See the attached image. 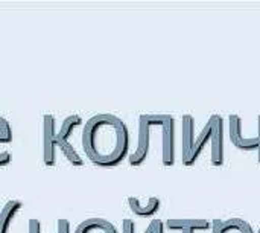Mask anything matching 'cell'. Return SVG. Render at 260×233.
<instances>
[{"instance_id": "18", "label": "cell", "mask_w": 260, "mask_h": 233, "mask_svg": "<svg viewBox=\"0 0 260 233\" xmlns=\"http://www.w3.org/2000/svg\"><path fill=\"white\" fill-rule=\"evenodd\" d=\"M27 230L29 233H41V221L37 218H30L27 224Z\"/></svg>"}, {"instance_id": "9", "label": "cell", "mask_w": 260, "mask_h": 233, "mask_svg": "<svg viewBox=\"0 0 260 233\" xmlns=\"http://www.w3.org/2000/svg\"><path fill=\"white\" fill-rule=\"evenodd\" d=\"M212 233H254L250 223L241 218L215 220L212 223Z\"/></svg>"}, {"instance_id": "23", "label": "cell", "mask_w": 260, "mask_h": 233, "mask_svg": "<svg viewBox=\"0 0 260 233\" xmlns=\"http://www.w3.org/2000/svg\"><path fill=\"white\" fill-rule=\"evenodd\" d=\"M257 233H260V229H259V232H257Z\"/></svg>"}, {"instance_id": "1", "label": "cell", "mask_w": 260, "mask_h": 233, "mask_svg": "<svg viewBox=\"0 0 260 233\" xmlns=\"http://www.w3.org/2000/svg\"><path fill=\"white\" fill-rule=\"evenodd\" d=\"M82 148L93 163L99 166H116L128 156V125L113 113L94 114L85 122Z\"/></svg>"}, {"instance_id": "21", "label": "cell", "mask_w": 260, "mask_h": 233, "mask_svg": "<svg viewBox=\"0 0 260 233\" xmlns=\"http://www.w3.org/2000/svg\"><path fill=\"white\" fill-rule=\"evenodd\" d=\"M143 233H154V221H151V223H149V226L146 227V230H145Z\"/></svg>"}, {"instance_id": "16", "label": "cell", "mask_w": 260, "mask_h": 233, "mask_svg": "<svg viewBox=\"0 0 260 233\" xmlns=\"http://www.w3.org/2000/svg\"><path fill=\"white\" fill-rule=\"evenodd\" d=\"M56 233H72L70 221L66 220V218H59L56 221Z\"/></svg>"}, {"instance_id": "19", "label": "cell", "mask_w": 260, "mask_h": 233, "mask_svg": "<svg viewBox=\"0 0 260 233\" xmlns=\"http://www.w3.org/2000/svg\"><path fill=\"white\" fill-rule=\"evenodd\" d=\"M154 221V233H166V226L161 220H152Z\"/></svg>"}, {"instance_id": "4", "label": "cell", "mask_w": 260, "mask_h": 233, "mask_svg": "<svg viewBox=\"0 0 260 233\" xmlns=\"http://www.w3.org/2000/svg\"><path fill=\"white\" fill-rule=\"evenodd\" d=\"M160 128H161V162L165 166H172L177 157L175 118L172 114L163 113V121Z\"/></svg>"}, {"instance_id": "12", "label": "cell", "mask_w": 260, "mask_h": 233, "mask_svg": "<svg viewBox=\"0 0 260 233\" xmlns=\"http://www.w3.org/2000/svg\"><path fill=\"white\" fill-rule=\"evenodd\" d=\"M23 208V203L20 200H8L2 211H0V233H9L11 224L14 223L15 215Z\"/></svg>"}, {"instance_id": "17", "label": "cell", "mask_w": 260, "mask_h": 233, "mask_svg": "<svg viewBox=\"0 0 260 233\" xmlns=\"http://www.w3.org/2000/svg\"><path fill=\"white\" fill-rule=\"evenodd\" d=\"M122 233H136V223L129 218L122 221Z\"/></svg>"}, {"instance_id": "8", "label": "cell", "mask_w": 260, "mask_h": 233, "mask_svg": "<svg viewBox=\"0 0 260 233\" xmlns=\"http://www.w3.org/2000/svg\"><path fill=\"white\" fill-rule=\"evenodd\" d=\"M165 226L169 230H181V232L187 229H192L195 232L212 229V223L207 218H169Z\"/></svg>"}, {"instance_id": "6", "label": "cell", "mask_w": 260, "mask_h": 233, "mask_svg": "<svg viewBox=\"0 0 260 233\" xmlns=\"http://www.w3.org/2000/svg\"><path fill=\"white\" fill-rule=\"evenodd\" d=\"M213 122V131L210 137V154L213 166H221L225 160V122L221 114L210 116Z\"/></svg>"}, {"instance_id": "3", "label": "cell", "mask_w": 260, "mask_h": 233, "mask_svg": "<svg viewBox=\"0 0 260 233\" xmlns=\"http://www.w3.org/2000/svg\"><path fill=\"white\" fill-rule=\"evenodd\" d=\"M154 127V114L152 113H143L139 118V140L134 153L129 154L128 162L133 166H140L149 154L151 148V130Z\"/></svg>"}, {"instance_id": "20", "label": "cell", "mask_w": 260, "mask_h": 233, "mask_svg": "<svg viewBox=\"0 0 260 233\" xmlns=\"http://www.w3.org/2000/svg\"><path fill=\"white\" fill-rule=\"evenodd\" d=\"M257 162L260 165V114L257 116Z\"/></svg>"}, {"instance_id": "22", "label": "cell", "mask_w": 260, "mask_h": 233, "mask_svg": "<svg viewBox=\"0 0 260 233\" xmlns=\"http://www.w3.org/2000/svg\"><path fill=\"white\" fill-rule=\"evenodd\" d=\"M183 233H197L195 230H192V229H187V230H183Z\"/></svg>"}, {"instance_id": "2", "label": "cell", "mask_w": 260, "mask_h": 233, "mask_svg": "<svg viewBox=\"0 0 260 233\" xmlns=\"http://www.w3.org/2000/svg\"><path fill=\"white\" fill-rule=\"evenodd\" d=\"M213 131V122L209 118L200 133H197V121L190 113H184L181 118V160L184 166H192L200 159L201 153L210 143Z\"/></svg>"}, {"instance_id": "5", "label": "cell", "mask_w": 260, "mask_h": 233, "mask_svg": "<svg viewBox=\"0 0 260 233\" xmlns=\"http://www.w3.org/2000/svg\"><path fill=\"white\" fill-rule=\"evenodd\" d=\"M56 119L52 113L43 114V162L46 166L56 163Z\"/></svg>"}, {"instance_id": "13", "label": "cell", "mask_w": 260, "mask_h": 233, "mask_svg": "<svg viewBox=\"0 0 260 233\" xmlns=\"http://www.w3.org/2000/svg\"><path fill=\"white\" fill-rule=\"evenodd\" d=\"M82 116L79 113H73V114H69L62 124H61V128L58 130V134H56V140H61V142H70V136L73 134V131L82 124Z\"/></svg>"}, {"instance_id": "7", "label": "cell", "mask_w": 260, "mask_h": 233, "mask_svg": "<svg viewBox=\"0 0 260 233\" xmlns=\"http://www.w3.org/2000/svg\"><path fill=\"white\" fill-rule=\"evenodd\" d=\"M242 127H244L242 118L236 113H232L229 116V133H230V139L233 145L244 151H253V150L257 151V136L256 137L244 136Z\"/></svg>"}, {"instance_id": "11", "label": "cell", "mask_w": 260, "mask_h": 233, "mask_svg": "<svg viewBox=\"0 0 260 233\" xmlns=\"http://www.w3.org/2000/svg\"><path fill=\"white\" fill-rule=\"evenodd\" d=\"M128 205H129L131 211L136 215L143 217V218H149V217H154L158 212V209L161 206V201H160L158 197H149L148 201L143 205L137 197L131 195V197H128Z\"/></svg>"}, {"instance_id": "10", "label": "cell", "mask_w": 260, "mask_h": 233, "mask_svg": "<svg viewBox=\"0 0 260 233\" xmlns=\"http://www.w3.org/2000/svg\"><path fill=\"white\" fill-rule=\"evenodd\" d=\"M73 233H119L116 226L105 218H87L82 223L78 224Z\"/></svg>"}, {"instance_id": "15", "label": "cell", "mask_w": 260, "mask_h": 233, "mask_svg": "<svg viewBox=\"0 0 260 233\" xmlns=\"http://www.w3.org/2000/svg\"><path fill=\"white\" fill-rule=\"evenodd\" d=\"M12 140V128L3 116H0V143H9Z\"/></svg>"}, {"instance_id": "14", "label": "cell", "mask_w": 260, "mask_h": 233, "mask_svg": "<svg viewBox=\"0 0 260 233\" xmlns=\"http://www.w3.org/2000/svg\"><path fill=\"white\" fill-rule=\"evenodd\" d=\"M56 147L61 150V153L64 154V157L75 166H82L84 165V159L81 157V154L76 151V148L70 143V142H61L56 140Z\"/></svg>"}]
</instances>
